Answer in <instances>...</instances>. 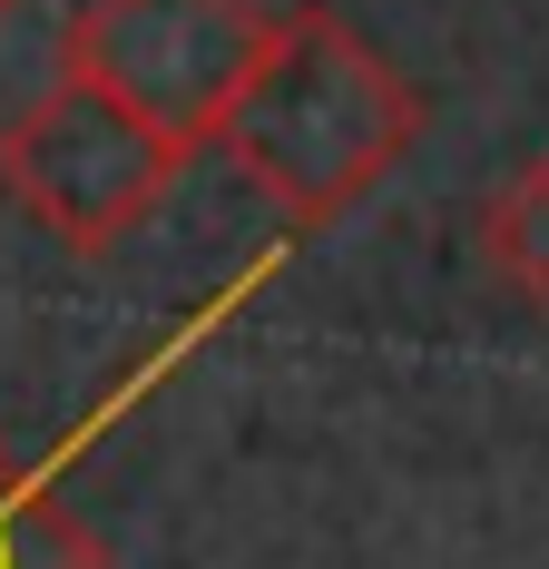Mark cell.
<instances>
[{
    "mask_svg": "<svg viewBox=\"0 0 549 569\" xmlns=\"http://www.w3.org/2000/svg\"><path fill=\"white\" fill-rule=\"evenodd\" d=\"M266 30L274 20L256 0H79V20L59 40V69L118 89L138 118H158L167 138L217 148V118L246 89Z\"/></svg>",
    "mask_w": 549,
    "mask_h": 569,
    "instance_id": "cell-3",
    "label": "cell"
},
{
    "mask_svg": "<svg viewBox=\"0 0 549 569\" xmlns=\"http://www.w3.org/2000/svg\"><path fill=\"white\" fill-rule=\"evenodd\" d=\"M10 10H20V0H0V20H10Z\"/></svg>",
    "mask_w": 549,
    "mask_h": 569,
    "instance_id": "cell-6",
    "label": "cell"
},
{
    "mask_svg": "<svg viewBox=\"0 0 549 569\" xmlns=\"http://www.w3.org/2000/svg\"><path fill=\"white\" fill-rule=\"evenodd\" d=\"M0 569H109V540L59 501V471H30L10 442H0Z\"/></svg>",
    "mask_w": 549,
    "mask_h": 569,
    "instance_id": "cell-4",
    "label": "cell"
},
{
    "mask_svg": "<svg viewBox=\"0 0 549 569\" xmlns=\"http://www.w3.org/2000/svg\"><path fill=\"white\" fill-rule=\"evenodd\" d=\"M481 266H491L520 305L549 315V158H520V168L491 187V207H481Z\"/></svg>",
    "mask_w": 549,
    "mask_h": 569,
    "instance_id": "cell-5",
    "label": "cell"
},
{
    "mask_svg": "<svg viewBox=\"0 0 549 569\" xmlns=\"http://www.w3.org/2000/svg\"><path fill=\"white\" fill-rule=\"evenodd\" d=\"M422 118V89L343 10H285L217 118V158L285 227H333L412 158Z\"/></svg>",
    "mask_w": 549,
    "mask_h": 569,
    "instance_id": "cell-1",
    "label": "cell"
},
{
    "mask_svg": "<svg viewBox=\"0 0 549 569\" xmlns=\"http://www.w3.org/2000/svg\"><path fill=\"white\" fill-rule=\"evenodd\" d=\"M187 168V138L138 118L118 89L59 69L30 109L0 128V197L69 256H118L158 217V197Z\"/></svg>",
    "mask_w": 549,
    "mask_h": 569,
    "instance_id": "cell-2",
    "label": "cell"
}]
</instances>
